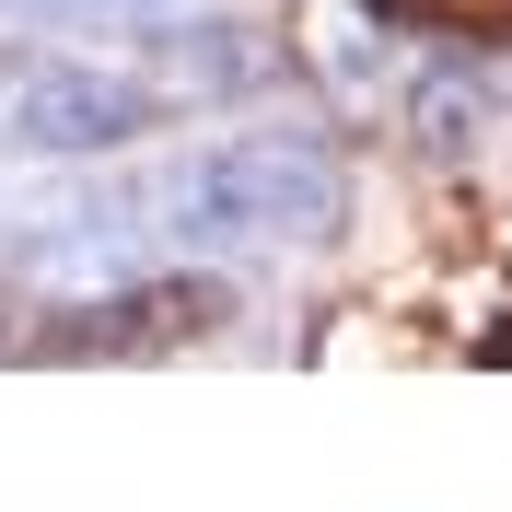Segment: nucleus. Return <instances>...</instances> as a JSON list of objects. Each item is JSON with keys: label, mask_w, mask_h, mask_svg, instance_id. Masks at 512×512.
Segmentation results:
<instances>
[{"label": "nucleus", "mask_w": 512, "mask_h": 512, "mask_svg": "<svg viewBox=\"0 0 512 512\" xmlns=\"http://www.w3.org/2000/svg\"><path fill=\"white\" fill-rule=\"evenodd\" d=\"M163 222H175V245H326L350 222V187H338L326 140L268 128V140H222V152L175 163Z\"/></svg>", "instance_id": "1"}, {"label": "nucleus", "mask_w": 512, "mask_h": 512, "mask_svg": "<svg viewBox=\"0 0 512 512\" xmlns=\"http://www.w3.org/2000/svg\"><path fill=\"white\" fill-rule=\"evenodd\" d=\"M152 128V82L128 70H94V59H0V140L12 152H128Z\"/></svg>", "instance_id": "2"}]
</instances>
